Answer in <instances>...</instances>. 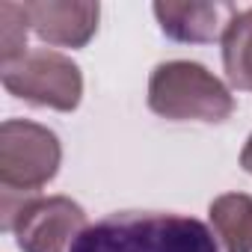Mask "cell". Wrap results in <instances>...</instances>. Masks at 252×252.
<instances>
[{"instance_id":"1","label":"cell","mask_w":252,"mask_h":252,"mask_svg":"<svg viewBox=\"0 0 252 252\" xmlns=\"http://www.w3.org/2000/svg\"><path fill=\"white\" fill-rule=\"evenodd\" d=\"M68 252H220L211 228L193 217L122 211L86 225Z\"/></svg>"},{"instance_id":"2","label":"cell","mask_w":252,"mask_h":252,"mask_svg":"<svg viewBox=\"0 0 252 252\" xmlns=\"http://www.w3.org/2000/svg\"><path fill=\"white\" fill-rule=\"evenodd\" d=\"M149 107L172 122H225L234 113V95L205 65L169 60L149 77Z\"/></svg>"},{"instance_id":"3","label":"cell","mask_w":252,"mask_h":252,"mask_svg":"<svg viewBox=\"0 0 252 252\" xmlns=\"http://www.w3.org/2000/svg\"><path fill=\"white\" fill-rule=\"evenodd\" d=\"M60 137L30 119L0 125V184L6 193H36L60 172Z\"/></svg>"},{"instance_id":"4","label":"cell","mask_w":252,"mask_h":252,"mask_svg":"<svg viewBox=\"0 0 252 252\" xmlns=\"http://www.w3.org/2000/svg\"><path fill=\"white\" fill-rule=\"evenodd\" d=\"M0 77H3L6 92H12L15 98L63 113L77 110L83 95L80 65L51 48H33L15 63H6L0 68Z\"/></svg>"},{"instance_id":"5","label":"cell","mask_w":252,"mask_h":252,"mask_svg":"<svg viewBox=\"0 0 252 252\" xmlns=\"http://www.w3.org/2000/svg\"><path fill=\"white\" fill-rule=\"evenodd\" d=\"M21 252H65L86 228V211L68 196H36L3 220Z\"/></svg>"},{"instance_id":"6","label":"cell","mask_w":252,"mask_h":252,"mask_svg":"<svg viewBox=\"0 0 252 252\" xmlns=\"http://www.w3.org/2000/svg\"><path fill=\"white\" fill-rule=\"evenodd\" d=\"M30 30L57 48H83L101 18V6L95 0H30L24 3Z\"/></svg>"},{"instance_id":"7","label":"cell","mask_w":252,"mask_h":252,"mask_svg":"<svg viewBox=\"0 0 252 252\" xmlns=\"http://www.w3.org/2000/svg\"><path fill=\"white\" fill-rule=\"evenodd\" d=\"M155 15L160 30L175 42H214L225 33L237 9L231 3H178V0H160L155 3Z\"/></svg>"},{"instance_id":"8","label":"cell","mask_w":252,"mask_h":252,"mask_svg":"<svg viewBox=\"0 0 252 252\" xmlns=\"http://www.w3.org/2000/svg\"><path fill=\"white\" fill-rule=\"evenodd\" d=\"M214 234L225 252H252V196L249 193H222L208 208Z\"/></svg>"},{"instance_id":"9","label":"cell","mask_w":252,"mask_h":252,"mask_svg":"<svg viewBox=\"0 0 252 252\" xmlns=\"http://www.w3.org/2000/svg\"><path fill=\"white\" fill-rule=\"evenodd\" d=\"M222 65L231 86L252 92V9L231 18L222 33Z\"/></svg>"},{"instance_id":"10","label":"cell","mask_w":252,"mask_h":252,"mask_svg":"<svg viewBox=\"0 0 252 252\" xmlns=\"http://www.w3.org/2000/svg\"><path fill=\"white\" fill-rule=\"evenodd\" d=\"M27 33L30 21L24 12V3H0V65L15 63L27 54Z\"/></svg>"},{"instance_id":"11","label":"cell","mask_w":252,"mask_h":252,"mask_svg":"<svg viewBox=\"0 0 252 252\" xmlns=\"http://www.w3.org/2000/svg\"><path fill=\"white\" fill-rule=\"evenodd\" d=\"M240 166L252 175V134H249V140H246V146H243V152H240Z\"/></svg>"}]
</instances>
